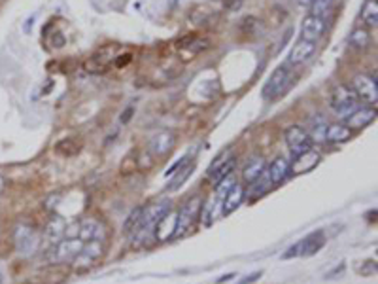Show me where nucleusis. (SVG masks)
I'll return each instance as SVG.
<instances>
[{"mask_svg":"<svg viewBox=\"0 0 378 284\" xmlns=\"http://www.w3.org/2000/svg\"><path fill=\"white\" fill-rule=\"evenodd\" d=\"M170 210V203L169 201H157V203H151L148 207H142V212H140V220L136 224V227L130 233V241L132 245L142 246L150 241V237L155 231V226L163 220V216Z\"/></svg>","mask_w":378,"mask_h":284,"instance_id":"nucleus-1","label":"nucleus"},{"mask_svg":"<svg viewBox=\"0 0 378 284\" xmlns=\"http://www.w3.org/2000/svg\"><path fill=\"white\" fill-rule=\"evenodd\" d=\"M13 246H15V250H17L19 256L28 258V256L36 254V250H38L40 233L36 231L32 226L19 222V224L15 226V229H13Z\"/></svg>","mask_w":378,"mask_h":284,"instance_id":"nucleus-2","label":"nucleus"},{"mask_svg":"<svg viewBox=\"0 0 378 284\" xmlns=\"http://www.w3.org/2000/svg\"><path fill=\"white\" fill-rule=\"evenodd\" d=\"M201 207H202V199L193 197L187 203H183V207L176 212V233L174 237H183L193 229L197 218L201 216Z\"/></svg>","mask_w":378,"mask_h":284,"instance_id":"nucleus-3","label":"nucleus"},{"mask_svg":"<svg viewBox=\"0 0 378 284\" xmlns=\"http://www.w3.org/2000/svg\"><path fill=\"white\" fill-rule=\"evenodd\" d=\"M83 241L79 237H65L50 250V259L53 263H72L83 250Z\"/></svg>","mask_w":378,"mask_h":284,"instance_id":"nucleus-4","label":"nucleus"},{"mask_svg":"<svg viewBox=\"0 0 378 284\" xmlns=\"http://www.w3.org/2000/svg\"><path fill=\"white\" fill-rule=\"evenodd\" d=\"M291 87V74H289V66L282 65L274 70L271 78L267 80L265 87H263V97L267 101H274L278 97H282L287 89Z\"/></svg>","mask_w":378,"mask_h":284,"instance_id":"nucleus-5","label":"nucleus"},{"mask_svg":"<svg viewBox=\"0 0 378 284\" xmlns=\"http://www.w3.org/2000/svg\"><path fill=\"white\" fill-rule=\"evenodd\" d=\"M355 101H357L355 93H353L350 87H346V85H339V87H335V91L331 93V108H333L335 114L340 116L342 119L355 108Z\"/></svg>","mask_w":378,"mask_h":284,"instance_id":"nucleus-6","label":"nucleus"},{"mask_svg":"<svg viewBox=\"0 0 378 284\" xmlns=\"http://www.w3.org/2000/svg\"><path fill=\"white\" fill-rule=\"evenodd\" d=\"M235 152L233 150H225L222 154L218 155L214 161H212V165L208 167V178L214 182H220L223 178H227L229 174H231V170L235 169Z\"/></svg>","mask_w":378,"mask_h":284,"instance_id":"nucleus-7","label":"nucleus"},{"mask_svg":"<svg viewBox=\"0 0 378 284\" xmlns=\"http://www.w3.org/2000/svg\"><path fill=\"white\" fill-rule=\"evenodd\" d=\"M352 91L355 93L357 99L365 101L367 104H377L378 101V85H377V80L371 76H359L353 78L352 82Z\"/></svg>","mask_w":378,"mask_h":284,"instance_id":"nucleus-8","label":"nucleus"},{"mask_svg":"<svg viewBox=\"0 0 378 284\" xmlns=\"http://www.w3.org/2000/svg\"><path fill=\"white\" fill-rule=\"evenodd\" d=\"M286 142L287 148L291 150V154L297 155L304 150H310L312 146V141L308 137V133L302 129V127H297V125H291L286 129Z\"/></svg>","mask_w":378,"mask_h":284,"instance_id":"nucleus-9","label":"nucleus"},{"mask_svg":"<svg viewBox=\"0 0 378 284\" xmlns=\"http://www.w3.org/2000/svg\"><path fill=\"white\" fill-rule=\"evenodd\" d=\"M320 154L314 152V150H304L301 154L293 155V161L289 165V172L291 174H304V172H310L314 167H318L320 163Z\"/></svg>","mask_w":378,"mask_h":284,"instance_id":"nucleus-10","label":"nucleus"},{"mask_svg":"<svg viewBox=\"0 0 378 284\" xmlns=\"http://www.w3.org/2000/svg\"><path fill=\"white\" fill-rule=\"evenodd\" d=\"M375 117H377L375 106H355L352 112L344 117V121L348 123V127L363 129L371 121H375Z\"/></svg>","mask_w":378,"mask_h":284,"instance_id":"nucleus-11","label":"nucleus"},{"mask_svg":"<svg viewBox=\"0 0 378 284\" xmlns=\"http://www.w3.org/2000/svg\"><path fill=\"white\" fill-rule=\"evenodd\" d=\"M102 252H104L102 241H87L83 245V250L78 254V258L74 259V263L79 265V267H89L97 259H101Z\"/></svg>","mask_w":378,"mask_h":284,"instance_id":"nucleus-12","label":"nucleus"},{"mask_svg":"<svg viewBox=\"0 0 378 284\" xmlns=\"http://www.w3.org/2000/svg\"><path fill=\"white\" fill-rule=\"evenodd\" d=\"M78 237L87 243V241H102L104 239V226L95 218L81 220L78 224Z\"/></svg>","mask_w":378,"mask_h":284,"instance_id":"nucleus-13","label":"nucleus"},{"mask_svg":"<svg viewBox=\"0 0 378 284\" xmlns=\"http://www.w3.org/2000/svg\"><path fill=\"white\" fill-rule=\"evenodd\" d=\"M326 30V21L324 17H318V15H306L304 21H302V27H301V34H302V40H308V42H316V40L322 38Z\"/></svg>","mask_w":378,"mask_h":284,"instance_id":"nucleus-14","label":"nucleus"},{"mask_svg":"<svg viewBox=\"0 0 378 284\" xmlns=\"http://www.w3.org/2000/svg\"><path fill=\"white\" fill-rule=\"evenodd\" d=\"M314 52H316V44L301 38L299 42L293 46V50L289 52L287 63L293 66H299V65H302V63H306V61L314 55Z\"/></svg>","mask_w":378,"mask_h":284,"instance_id":"nucleus-15","label":"nucleus"},{"mask_svg":"<svg viewBox=\"0 0 378 284\" xmlns=\"http://www.w3.org/2000/svg\"><path fill=\"white\" fill-rule=\"evenodd\" d=\"M244 188L240 186V184H233L229 190H227V194L223 195V201H222V212L225 216H229V214H233L236 208L240 207V203L244 201Z\"/></svg>","mask_w":378,"mask_h":284,"instance_id":"nucleus-16","label":"nucleus"},{"mask_svg":"<svg viewBox=\"0 0 378 284\" xmlns=\"http://www.w3.org/2000/svg\"><path fill=\"white\" fill-rule=\"evenodd\" d=\"M326 245V233L314 231L308 237H304L299 241V256H314L322 250V246Z\"/></svg>","mask_w":378,"mask_h":284,"instance_id":"nucleus-17","label":"nucleus"},{"mask_svg":"<svg viewBox=\"0 0 378 284\" xmlns=\"http://www.w3.org/2000/svg\"><path fill=\"white\" fill-rule=\"evenodd\" d=\"M208 48V40L197 34H187L178 42V50L180 53H189V57H195L201 52H204Z\"/></svg>","mask_w":378,"mask_h":284,"instance_id":"nucleus-18","label":"nucleus"},{"mask_svg":"<svg viewBox=\"0 0 378 284\" xmlns=\"http://www.w3.org/2000/svg\"><path fill=\"white\" fill-rule=\"evenodd\" d=\"M174 146V135L170 131H161L150 141V152L153 155H165Z\"/></svg>","mask_w":378,"mask_h":284,"instance_id":"nucleus-19","label":"nucleus"},{"mask_svg":"<svg viewBox=\"0 0 378 284\" xmlns=\"http://www.w3.org/2000/svg\"><path fill=\"white\" fill-rule=\"evenodd\" d=\"M155 237L159 241H170V239H174V233H176V214H172V212H167L163 220L159 222L155 226Z\"/></svg>","mask_w":378,"mask_h":284,"instance_id":"nucleus-20","label":"nucleus"},{"mask_svg":"<svg viewBox=\"0 0 378 284\" xmlns=\"http://www.w3.org/2000/svg\"><path fill=\"white\" fill-rule=\"evenodd\" d=\"M267 174H269L271 184H282L286 180L287 174H289V163H287L286 157H276L267 169Z\"/></svg>","mask_w":378,"mask_h":284,"instance_id":"nucleus-21","label":"nucleus"},{"mask_svg":"<svg viewBox=\"0 0 378 284\" xmlns=\"http://www.w3.org/2000/svg\"><path fill=\"white\" fill-rule=\"evenodd\" d=\"M353 135L352 127L344 125V123H335V125H329L326 131V141L329 144H340V142L350 141Z\"/></svg>","mask_w":378,"mask_h":284,"instance_id":"nucleus-22","label":"nucleus"},{"mask_svg":"<svg viewBox=\"0 0 378 284\" xmlns=\"http://www.w3.org/2000/svg\"><path fill=\"white\" fill-rule=\"evenodd\" d=\"M66 233V224L61 216H55V218L48 224L46 227V239L50 241V245H57L61 239H65Z\"/></svg>","mask_w":378,"mask_h":284,"instance_id":"nucleus-23","label":"nucleus"},{"mask_svg":"<svg viewBox=\"0 0 378 284\" xmlns=\"http://www.w3.org/2000/svg\"><path fill=\"white\" fill-rule=\"evenodd\" d=\"M263 172H265V161L261 157H253V159H250V163L242 170V178L246 184H252V182L257 180Z\"/></svg>","mask_w":378,"mask_h":284,"instance_id":"nucleus-24","label":"nucleus"},{"mask_svg":"<svg viewBox=\"0 0 378 284\" xmlns=\"http://www.w3.org/2000/svg\"><path fill=\"white\" fill-rule=\"evenodd\" d=\"M193 170H195V163H189V161H185L182 167L178 169L174 174H172V180L169 184V190L172 192H176V190H180V186L185 184V180L193 174Z\"/></svg>","mask_w":378,"mask_h":284,"instance_id":"nucleus-25","label":"nucleus"},{"mask_svg":"<svg viewBox=\"0 0 378 284\" xmlns=\"http://www.w3.org/2000/svg\"><path fill=\"white\" fill-rule=\"evenodd\" d=\"M269 186H271V180H269V174H267V170H265V172L261 174L257 180L250 184L248 197H250V199H257V197H261V195H263L265 192H267V190H269Z\"/></svg>","mask_w":378,"mask_h":284,"instance_id":"nucleus-26","label":"nucleus"},{"mask_svg":"<svg viewBox=\"0 0 378 284\" xmlns=\"http://www.w3.org/2000/svg\"><path fill=\"white\" fill-rule=\"evenodd\" d=\"M326 131H327L326 121H324L322 117H318L316 123L312 125V129H310V133H308V137H310V141L326 142Z\"/></svg>","mask_w":378,"mask_h":284,"instance_id":"nucleus-27","label":"nucleus"},{"mask_svg":"<svg viewBox=\"0 0 378 284\" xmlns=\"http://www.w3.org/2000/svg\"><path fill=\"white\" fill-rule=\"evenodd\" d=\"M363 21H365L367 25L377 27V21H378L377 0H371V2H367V6L363 8Z\"/></svg>","mask_w":378,"mask_h":284,"instance_id":"nucleus-28","label":"nucleus"},{"mask_svg":"<svg viewBox=\"0 0 378 284\" xmlns=\"http://www.w3.org/2000/svg\"><path fill=\"white\" fill-rule=\"evenodd\" d=\"M140 212H142V207H136L129 214V218L125 220V224H123V231L127 233V235H130L132 229L136 227V224H138V220H140Z\"/></svg>","mask_w":378,"mask_h":284,"instance_id":"nucleus-29","label":"nucleus"},{"mask_svg":"<svg viewBox=\"0 0 378 284\" xmlns=\"http://www.w3.org/2000/svg\"><path fill=\"white\" fill-rule=\"evenodd\" d=\"M331 2H333V0H312L310 13H312V15H318V17H324L326 12L329 10V6H331Z\"/></svg>","mask_w":378,"mask_h":284,"instance_id":"nucleus-30","label":"nucleus"},{"mask_svg":"<svg viewBox=\"0 0 378 284\" xmlns=\"http://www.w3.org/2000/svg\"><path fill=\"white\" fill-rule=\"evenodd\" d=\"M367 42H369V36H367L365 30H355L352 34V44L355 48H365Z\"/></svg>","mask_w":378,"mask_h":284,"instance_id":"nucleus-31","label":"nucleus"},{"mask_svg":"<svg viewBox=\"0 0 378 284\" xmlns=\"http://www.w3.org/2000/svg\"><path fill=\"white\" fill-rule=\"evenodd\" d=\"M359 273H361V275H371V273L375 275V273H377V261H375V259H373V261H365V267L359 269Z\"/></svg>","mask_w":378,"mask_h":284,"instance_id":"nucleus-32","label":"nucleus"},{"mask_svg":"<svg viewBox=\"0 0 378 284\" xmlns=\"http://www.w3.org/2000/svg\"><path fill=\"white\" fill-rule=\"evenodd\" d=\"M263 273L261 271H255V273H252V275H248V277H244L242 281H240V284H252V283H255L257 279H259Z\"/></svg>","mask_w":378,"mask_h":284,"instance_id":"nucleus-33","label":"nucleus"},{"mask_svg":"<svg viewBox=\"0 0 378 284\" xmlns=\"http://www.w3.org/2000/svg\"><path fill=\"white\" fill-rule=\"evenodd\" d=\"M183 163H185V157H182V159H178V161H176V163H174V165H172V167H170L169 170H167V178H170V176H172V174H174V172H176L178 169L182 167Z\"/></svg>","mask_w":378,"mask_h":284,"instance_id":"nucleus-34","label":"nucleus"},{"mask_svg":"<svg viewBox=\"0 0 378 284\" xmlns=\"http://www.w3.org/2000/svg\"><path fill=\"white\" fill-rule=\"evenodd\" d=\"M295 256H299V243L297 245H293V246H289V250L287 252H284V258H295Z\"/></svg>","mask_w":378,"mask_h":284,"instance_id":"nucleus-35","label":"nucleus"},{"mask_svg":"<svg viewBox=\"0 0 378 284\" xmlns=\"http://www.w3.org/2000/svg\"><path fill=\"white\" fill-rule=\"evenodd\" d=\"M344 267H346L344 263H340V265H337V267H335L333 271H331V273H327V275H326V279H335L337 275H342V273H344Z\"/></svg>","mask_w":378,"mask_h":284,"instance_id":"nucleus-36","label":"nucleus"},{"mask_svg":"<svg viewBox=\"0 0 378 284\" xmlns=\"http://www.w3.org/2000/svg\"><path fill=\"white\" fill-rule=\"evenodd\" d=\"M223 4H225L229 10H238L240 4H242V0H223Z\"/></svg>","mask_w":378,"mask_h":284,"instance_id":"nucleus-37","label":"nucleus"},{"mask_svg":"<svg viewBox=\"0 0 378 284\" xmlns=\"http://www.w3.org/2000/svg\"><path fill=\"white\" fill-rule=\"evenodd\" d=\"M231 279H235V273H229V275H223L222 279H218V281H216V284H223V283H227V281H231Z\"/></svg>","mask_w":378,"mask_h":284,"instance_id":"nucleus-38","label":"nucleus"},{"mask_svg":"<svg viewBox=\"0 0 378 284\" xmlns=\"http://www.w3.org/2000/svg\"><path fill=\"white\" fill-rule=\"evenodd\" d=\"M4 190H6V178L0 174V195L4 194Z\"/></svg>","mask_w":378,"mask_h":284,"instance_id":"nucleus-39","label":"nucleus"},{"mask_svg":"<svg viewBox=\"0 0 378 284\" xmlns=\"http://www.w3.org/2000/svg\"><path fill=\"white\" fill-rule=\"evenodd\" d=\"M299 2L302 6H310V4H312V0H299Z\"/></svg>","mask_w":378,"mask_h":284,"instance_id":"nucleus-40","label":"nucleus"},{"mask_svg":"<svg viewBox=\"0 0 378 284\" xmlns=\"http://www.w3.org/2000/svg\"><path fill=\"white\" fill-rule=\"evenodd\" d=\"M0 284H4V277H2V271H0Z\"/></svg>","mask_w":378,"mask_h":284,"instance_id":"nucleus-41","label":"nucleus"}]
</instances>
